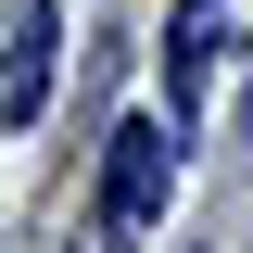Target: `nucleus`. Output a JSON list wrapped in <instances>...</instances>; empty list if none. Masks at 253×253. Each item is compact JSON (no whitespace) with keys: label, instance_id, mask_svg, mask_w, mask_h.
<instances>
[{"label":"nucleus","instance_id":"obj_2","mask_svg":"<svg viewBox=\"0 0 253 253\" xmlns=\"http://www.w3.org/2000/svg\"><path fill=\"white\" fill-rule=\"evenodd\" d=\"M51 51H63V26H51V0H26V13L0 26V126H26L38 101H51Z\"/></svg>","mask_w":253,"mask_h":253},{"label":"nucleus","instance_id":"obj_1","mask_svg":"<svg viewBox=\"0 0 253 253\" xmlns=\"http://www.w3.org/2000/svg\"><path fill=\"white\" fill-rule=\"evenodd\" d=\"M165 203H177V126H165V114H126L114 152H101V241L139 253Z\"/></svg>","mask_w":253,"mask_h":253}]
</instances>
